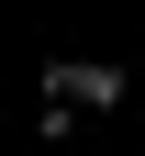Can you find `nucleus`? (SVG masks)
<instances>
[{"instance_id":"f257e3e1","label":"nucleus","mask_w":145,"mask_h":156,"mask_svg":"<svg viewBox=\"0 0 145 156\" xmlns=\"http://www.w3.org/2000/svg\"><path fill=\"white\" fill-rule=\"evenodd\" d=\"M134 78L100 67V56H67V67H45V123H78V112H112Z\"/></svg>"}]
</instances>
